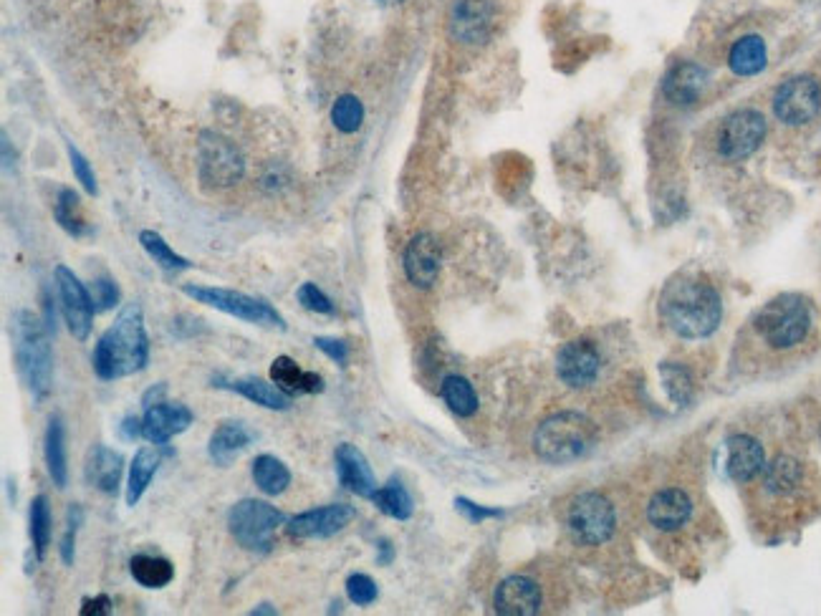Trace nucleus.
<instances>
[{"instance_id": "obj_5", "label": "nucleus", "mask_w": 821, "mask_h": 616, "mask_svg": "<svg viewBox=\"0 0 821 616\" xmlns=\"http://www.w3.org/2000/svg\"><path fill=\"white\" fill-rule=\"evenodd\" d=\"M811 329V308L796 293L768 301L756 316V331L774 349H791L801 344Z\"/></svg>"}, {"instance_id": "obj_13", "label": "nucleus", "mask_w": 821, "mask_h": 616, "mask_svg": "<svg viewBox=\"0 0 821 616\" xmlns=\"http://www.w3.org/2000/svg\"><path fill=\"white\" fill-rule=\"evenodd\" d=\"M357 518V510L347 503L324 505V508L306 510L288 521L286 533L291 538H331L342 533Z\"/></svg>"}, {"instance_id": "obj_36", "label": "nucleus", "mask_w": 821, "mask_h": 616, "mask_svg": "<svg viewBox=\"0 0 821 616\" xmlns=\"http://www.w3.org/2000/svg\"><path fill=\"white\" fill-rule=\"evenodd\" d=\"M54 215H56V220H59L61 228H64L69 235H76V238H81V235L89 233V225H86L84 213H81L79 195H76L74 190H61L59 192V200H56Z\"/></svg>"}, {"instance_id": "obj_30", "label": "nucleus", "mask_w": 821, "mask_h": 616, "mask_svg": "<svg viewBox=\"0 0 821 616\" xmlns=\"http://www.w3.org/2000/svg\"><path fill=\"white\" fill-rule=\"evenodd\" d=\"M129 571H132L134 581L144 589H162L175 579V566L172 561L162 556H152V553H137L129 561Z\"/></svg>"}, {"instance_id": "obj_34", "label": "nucleus", "mask_w": 821, "mask_h": 616, "mask_svg": "<svg viewBox=\"0 0 821 616\" xmlns=\"http://www.w3.org/2000/svg\"><path fill=\"white\" fill-rule=\"evenodd\" d=\"M139 243H142V248L147 250V255H150L152 261L160 268H165V271L175 273L192 268V263L187 261V258H182V255H177L155 230H142V233H139Z\"/></svg>"}, {"instance_id": "obj_17", "label": "nucleus", "mask_w": 821, "mask_h": 616, "mask_svg": "<svg viewBox=\"0 0 821 616\" xmlns=\"http://www.w3.org/2000/svg\"><path fill=\"white\" fill-rule=\"evenodd\" d=\"M142 437L152 445H167L175 435L192 425V412L182 402H160L144 409Z\"/></svg>"}, {"instance_id": "obj_26", "label": "nucleus", "mask_w": 821, "mask_h": 616, "mask_svg": "<svg viewBox=\"0 0 821 616\" xmlns=\"http://www.w3.org/2000/svg\"><path fill=\"white\" fill-rule=\"evenodd\" d=\"M215 387L230 389V392L246 397L248 402H256L266 409H276V412H286V409L291 407V397H288V394L283 392L278 384H268V382H263V379L248 377V379H233V382H223V379H218Z\"/></svg>"}, {"instance_id": "obj_42", "label": "nucleus", "mask_w": 821, "mask_h": 616, "mask_svg": "<svg viewBox=\"0 0 821 616\" xmlns=\"http://www.w3.org/2000/svg\"><path fill=\"white\" fill-rule=\"evenodd\" d=\"M296 298H299L301 306L306 308V311H314V314H334V303L329 301V296H326L321 288H316V283H304V286L296 291Z\"/></svg>"}, {"instance_id": "obj_33", "label": "nucleus", "mask_w": 821, "mask_h": 616, "mask_svg": "<svg viewBox=\"0 0 821 616\" xmlns=\"http://www.w3.org/2000/svg\"><path fill=\"white\" fill-rule=\"evenodd\" d=\"M51 533H54V518H51V505L46 495H38L31 503V541L38 561H43L51 546Z\"/></svg>"}, {"instance_id": "obj_18", "label": "nucleus", "mask_w": 821, "mask_h": 616, "mask_svg": "<svg viewBox=\"0 0 821 616\" xmlns=\"http://www.w3.org/2000/svg\"><path fill=\"white\" fill-rule=\"evenodd\" d=\"M493 606L503 616H534L541 611V589L528 576H508L498 584Z\"/></svg>"}, {"instance_id": "obj_39", "label": "nucleus", "mask_w": 821, "mask_h": 616, "mask_svg": "<svg viewBox=\"0 0 821 616\" xmlns=\"http://www.w3.org/2000/svg\"><path fill=\"white\" fill-rule=\"evenodd\" d=\"M662 379H665V387L670 392V397L678 404H688L690 397H693V382H690V374L685 372L678 364H662Z\"/></svg>"}, {"instance_id": "obj_15", "label": "nucleus", "mask_w": 821, "mask_h": 616, "mask_svg": "<svg viewBox=\"0 0 821 616\" xmlns=\"http://www.w3.org/2000/svg\"><path fill=\"white\" fill-rule=\"evenodd\" d=\"M440 263H443V253H440V243L435 235L420 233L407 243L402 266H405L412 286L430 288L432 283L438 281Z\"/></svg>"}, {"instance_id": "obj_11", "label": "nucleus", "mask_w": 821, "mask_h": 616, "mask_svg": "<svg viewBox=\"0 0 821 616\" xmlns=\"http://www.w3.org/2000/svg\"><path fill=\"white\" fill-rule=\"evenodd\" d=\"M821 112V86L814 76H794L784 81L774 96V114L784 124H806Z\"/></svg>"}, {"instance_id": "obj_7", "label": "nucleus", "mask_w": 821, "mask_h": 616, "mask_svg": "<svg viewBox=\"0 0 821 616\" xmlns=\"http://www.w3.org/2000/svg\"><path fill=\"white\" fill-rule=\"evenodd\" d=\"M182 293L190 296L192 301L205 303V306L215 308V311H223V314L235 316L240 321H248V324L256 326H271V329H286V321L278 314L276 308L271 303L261 301V298H253L248 293L240 291H230V288H213V286H182Z\"/></svg>"}, {"instance_id": "obj_50", "label": "nucleus", "mask_w": 821, "mask_h": 616, "mask_svg": "<svg viewBox=\"0 0 821 616\" xmlns=\"http://www.w3.org/2000/svg\"><path fill=\"white\" fill-rule=\"evenodd\" d=\"M253 616H263V614H276V606H271V604H261V606H256V609L251 611Z\"/></svg>"}, {"instance_id": "obj_1", "label": "nucleus", "mask_w": 821, "mask_h": 616, "mask_svg": "<svg viewBox=\"0 0 821 616\" xmlns=\"http://www.w3.org/2000/svg\"><path fill=\"white\" fill-rule=\"evenodd\" d=\"M91 362H94L96 377L104 379V382L132 377V374L142 372L147 367V362H150V339L144 331L142 308L137 303H129L117 316V321L104 331Z\"/></svg>"}, {"instance_id": "obj_28", "label": "nucleus", "mask_w": 821, "mask_h": 616, "mask_svg": "<svg viewBox=\"0 0 821 616\" xmlns=\"http://www.w3.org/2000/svg\"><path fill=\"white\" fill-rule=\"evenodd\" d=\"M157 468H160V455L155 447H139L134 455L132 465H129V480H127V505H137L142 495L150 488L152 478H155Z\"/></svg>"}, {"instance_id": "obj_24", "label": "nucleus", "mask_w": 821, "mask_h": 616, "mask_svg": "<svg viewBox=\"0 0 821 616\" xmlns=\"http://www.w3.org/2000/svg\"><path fill=\"white\" fill-rule=\"evenodd\" d=\"M251 440L253 432L248 430L243 422H223V425L210 435V460H213L215 465H220V468H230V465L238 460L240 452L251 445Z\"/></svg>"}, {"instance_id": "obj_10", "label": "nucleus", "mask_w": 821, "mask_h": 616, "mask_svg": "<svg viewBox=\"0 0 821 616\" xmlns=\"http://www.w3.org/2000/svg\"><path fill=\"white\" fill-rule=\"evenodd\" d=\"M766 137V119L756 109H738L718 132V149L726 160H746Z\"/></svg>"}, {"instance_id": "obj_37", "label": "nucleus", "mask_w": 821, "mask_h": 616, "mask_svg": "<svg viewBox=\"0 0 821 616\" xmlns=\"http://www.w3.org/2000/svg\"><path fill=\"white\" fill-rule=\"evenodd\" d=\"M801 483V465L791 457H779L766 468V488L771 493H791Z\"/></svg>"}, {"instance_id": "obj_32", "label": "nucleus", "mask_w": 821, "mask_h": 616, "mask_svg": "<svg viewBox=\"0 0 821 616\" xmlns=\"http://www.w3.org/2000/svg\"><path fill=\"white\" fill-rule=\"evenodd\" d=\"M369 500L382 510L384 516L397 518V521H407L412 516V498L400 480H390L387 485L377 488Z\"/></svg>"}, {"instance_id": "obj_46", "label": "nucleus", "mask_w": 821, "mask_h": 616, "mask_svg": "<svg viewBox=\"0 0 821 616\" xmlns=\"http://www.w3.org/2000/svg\"><path fill=\"white\" fill-rule=\"evenodd\" d=\"M455 505H458L460 513H463V516L468 518V521H473V523H480V521H486V518H498V516H501V510L480 508V505L470 503V500H465V498H460Z\"/></svg>"}, {"instance_id": "obj_6", "label": "nucleus", "mask_w": 821, "mask_h": 616, "mask_svg": "<svg viewBox=\"0 0 821 616\" xmlns=\"http://www.w3.org/2000/svg\"><path fill=\"white\" fill-rule=\"evenodd\" d=\"M286 521L276 505L266 500L246 498L238 500L228 510V531L240 546L253 553H268L273 548L276 528Z\"/></svg>"}, {"instance_id": "obj_2", "label": "nucleus", "mask_w": 821, "mask_h": 616, "mask_svg": "<svg viewBox=\"0 0 821 616\" xmlns=\"http://www.w3.org/2000/svg\"><path fill=\"white\" fill-rule=\"evenodd\" d=\"M660 314L667 329L683 339H705L718 329L723 306L710 283L700 278H675L662 291Z\"/></svg>"}, {"instance_id": "obj_40", "label": "nucleus", "mask_w": 821, "mask_h": 616, "mask_svg": "<svg viewBox=\"0 0 821 616\" xmlns=\"http://www.w3.org/2000/svg\"><path fill=\"white\" fill-rule=\"evenodd\" d=\"M81 523H84V510L81 505H69V513H66V531H64V541H61V561L66 566L74 563V548H76V533H79Z\"/></svg>"}, {"instance_id": "obj_31", "label": "nucleus", "mask_w": 821, "mask_h": 616, "mask_svg": "<svg viewBox=\"0 0 821 616\" xmlns=\"http://www.w3.org/2000/svg\"><path fill=\"white\" fill-rule=\"evenodd\" d=\"M253 480L266 495H281L291 485V470L278 457L261 455L253 460Z\"/></svg>"}, {"instance_id": "obj_35", "label": "nucleus", "mask_w": 821, "mask_h": 616, "mask_svg": "<svg viewBox=\"0 0 821 616\" xmlns=\"http://www.w3.org/2000/svg\"><path fill=\"white\" fill-rule=\"evenodd\" d=\"M443 399L458 417H473L478 412V394L463 377H448L443 382Z\"/></svg>"}, {"instance_id": "obj_44", "label": "nucleus", "mask_w": 821, "mask_h": 616, "mask_svg": "<svg viewBox=\"0 0 821 616\" xmlns=\"http://www.w3.org/2000/svg\"><path fill=\"white\" fill-rule=\"evenodd\" d=\"M66 152H69V160H71V170H74L76 180L81 182V187H84L89 195H96V177H94V170H91V165L86 162L84 154L79 152V149L74 147V144H66Z\"/></svg>"}, {"instance_id": "obj_23", "label": "nucleus", "mask_w": 821, "mask_h": 616, "mask_svg": "<svg viewBox=\"0 0 821 616\" xmlns=\"http://www.w3.org/2000/svg\"><path fill=\"white\" fill-rule=\"evenodd\" d=\"M728 475L736 483H751L758 473L766 470V455L761 442L748 435H733L728 440Z\"/></svg>"}, {"instance_id": "obj_49", "label": "nucleus", "mask_w": 821, "mask_h": 616, "mask_svg": "<svg viewBox=\"0 0 821 616\" xmlns=\"http://www.w3.org/2000/svg\"><path fill=\"white\" fill-rule=\"evenodd\" d=\"M165 392H167V384H157V387H150L147 392H144L142 407L150 409V407H155V404H160L162 397H165Z\"/></svg>"}, {"instance_id": "obj_19", "label": "nucleus", "mask_w": 821, "mask_h": 616, "mask_svg": "<svg viewBox=\"0 0 821 616\" xmlns=\"http://www.w3.org/2000/svg\"><path fill=\"white\" fill-rule=\"evenodd\" d=\"M336 475H339V483L349 490V493L359 495V498H372L374 490H377V480H374L372 468H369L367 457L362 455V450L349 442L336 447Z\"/></svg>"}, {"instance_id": "obj_12", "label": "nucleus", "mask_w": 821, "mask_h": 616, "mask_svg": "<svg viewBox=\"0 0 821 616\" xmlns=\"http://www.w3.org/2000/svg\"><path fill=\"white\" fill-rule=\"evenodd\" d=\"M56 286H59L61 314H64L71 336L79 341H86L91 334V324H94L96 314V303L91 298V291H86L84 283L66 266L56 268Z\"/></svg>"}, {"instance_id": "obj_9", "label": "nucleus", "mask_w": 821, "mask_h": 616, "mask_svg": "<svg viewBox=\"0 0 821 616\" xmlns=\"http://www.w3.org/2000/svg\"><path fill=\"white\" fill-rule=\"evenodd\" d=\"M571 536L584 546H602L612 538L617 518L614 508L607 498L599 493H582L579 498L571 500L569 513H566Z\"/></svg>"}, {"instance_id": "obj_29", "label": "nucleus", "mask_w": 821, "mask_h": 616, "mask_svg": "<svg viewBox=\"0 0 821 616\" xmlns=\"http://www.w3.org/2000/svg\"><path fill=\"white\" fill-rule=\"evenodd\" d=\"M766 43L761 36H743L733 43L728 66L738 76H756L766 69Z\"/></svg>"}, {"instance_id": "obj_21", "label": "nucleus", "mask_w": 821, "mask_h": 616, "mask_svg": "<svg viewBox=\"0 0 821 616\" xmlns=\"http://www.w3.org/2000/svg\"><path fill=\"white\" fill-rule=\"evenodd\" d=\"M705 86H708V71L698 64H690V61L672 66V69L667 71L665 81H662L665 96L672 104H678V107H690V104H695V101L703 96Z\"/></svg>"}, {"instance_id": "obj_4", "label": "nucleus", "mask_w": 821, "mask_h": 616, "mask_svg": "<svg viewBox=\"0 0 821 616\" xmlns=\"http://www.w3.org/2000/svg\"><path fill=\"white\" fill-rule=\"evenodd\" d=\"M597 440L592 422L579 412H559L539 425L534 432V450L551 465H566L587 455Z\"/></svg>"}, {"instance_id": "obj_48", "label": "nucleus", "mask_w": 821, "mask_h": 616, "mask_svg": "<svg viewBox=\"0 0 821 616\" xmlns=\"http://www.w3.org/2000/svg\"><path fill=\"white\" fill-rule=\"evenodd\" d=\"M142 430H144L142 420H137V417H132V415L124 417L122 425H119V435H122L124 440H134V437L142 435Z\"/></svg>"}, {"instance_id": "obj_25", "label": "nucleus", "mask_w": 821, "mask_h": 616, "mask_svg": "<svg viewBox=\"0 0 821 616\" xmlns=\"http://www.w3.org/2000/svg\"><path fill=\"white\" fill-rule=\"evenodd\" d=\"M271 382L278 384L288 397L294 394H319L324 392V379L316 372H306L291 356H276L271 364Z\"/></svg>"}, {"instance_id": "obj_38", "label": "nucleus", "mask_w": 821, "mask_h": 616, "mask_svg": "<svg viewBox=\"0 0 821 616\" xmlns=\"http://www.w3.org/2000/svg\"><path fill=\"white\" fill-rule=\"evenodd\" d=\"M331 122L339 132L344 134H354L364 122V107L362 101L354 94H344L334 101L331 107Z\"/></svg>"}, {"instance_id": "obj_14", "label": "nucleus", "mask_w": 821, "mask_h": 616, "mask_svg": "<svg viewBox=\"0 0 821 616\" xmlns=\"http://www.w3.org/2000/svg\"><path fill=\"white\" fill-rule=\"evenodd\" d=\"M599 351L592 341L576 339L561 346L559 356H556V374L561 382L571 389H584L594 384L599 377Z\"/></svg>"}, {"instance_id": "obj_22", "label": "nucleus", "mask_w": 821, "mask_h": 616, "mask_svg": "<svg viewBox=\"0 0 821 616\" xmlns=\"http://www.w3.org/2000/svg\"><path fill=\"white\" fill-rule=\"evenodd\" d=\"M690 513H693V503L678 488L660 490L647 505V518L660 531H678L690 521Z\"/></svg>"}, {"instance_id": "obj_45", "label": "nucleus", "mask_w": 821, "mask_h": 616, "mask_svg": "<svg viewBox=\"0 0 821 616\" xmlns=\"http://www.w3.org/2000/svg\"><path fill=\"white\" fill-rule=\"evenodd\" d=\"M316 349L324 351L329 356L331 362H336L339 367H347L349 364V344L344 339H331V336H316L314 339Z\"/></svg>"}, {"instance_id": "obj_8", "label": "nucleus", "mask_w": 821, "mask_h": 616, "mask_svg": "<svg viewBox=\"0 0 821 616\" xmlns=\"http://www.w3.org/2000/svg\"><path fill=\"white\" fill-rule=\"evenodd\" d=\"M198 172L208 187H230L246 175V160L228 137L203 132L198 142Z\"/></svg>"}, {"instance_id": "obj_41", "label": "nucleus", "mask_w": 821, "mask_h": 616, "mask_svg": "<svg viewBox=\"0 0 821 616\" xmlns=\"http://www.w3.org/2000/svg\"><path fill=\"white\" fill-rule=\"evenodd\" d=\"M377 594V584H374L367 574H352L347 579V596L352 604L369 606L377 601Z\"/></svg>"}, {"instance_id": "obj_27", "label": "nucleus", "mask_w": 821, "mask_h": 616, "mask_svg": "<svg viewBox=\"0 0 821 616\" xmlns=\"http://www.w3.org/2000/svg\"><path fill=\"white\" fill-rule=\"evenodd\" d=\"M43 457H46V468L54 485L64 490L69 483V465H66V427L59 415L48 420L46 437H43Z\"/></svg>"}, {"instance_id": "obj_43", "label": "nucleus", "mask_w": 821, "mask_h": 616, "mask_svg": "<svg viewBox=\"0 0 821 616\" xmlns=\"http://www.w3.org/2000/svg\"><path fill=\"white\" fill-rule=\"evenodd\" d=\"M89 291L96 303V311H109V308H114L119 303V288L112 278H107V276L96 278V281L91 283Z\"/></svg>"}, {"instance_id": "obj_3", "label": "nucleus", "mask_w": 821, "mask_h": 616, "mask_svg": "<svg viewBox=\"0 0 821 616\" xmlns=\"http://www.w3.org/2000/svg\"><path fill=\"white\" fill-rule=\"evenodd\" d=\"M48 334L51 331L31 311L13 314V349H16L18 372L36 402H41L51 389L54 354H51V336Z\"/></svg>"}, {"instance_id": "obj_16", "label": "nucleus", "mask_w": 821, "mask_h": 616, "mask_svg": "<svg viewBox=\"0 0 821 616\" xmlns=\"http://www.w3.org/2000/svg\"><path fill=\"white\" fill-rule=\"evenodd\" d=\"M493 11L488 0H458L450 13V36L465 46L483 43L491 36Z\"/></svg>"}, {"instance_id": "obj_20", "label": "nucleus", "mask_w": 821, "mask_h": 616, "mask_svg": "<svg viewBox=\"0 0 821 616\" xmlns=\"http://www.w3.org/2000/svg\"><path fill=\"white\" fill-rule=\"evenodd\" d=\"M124 473V457L122 452L112 450L107 445H94L89 450L84 465V478L91 488L102 490V493L114 495L119 490Z\"/></svg>"}, {"instance_id": "obj_47", "label": "nucleus", "mask_w": 821, "mask_h": 616, "mask_svg": "<svg viewBox=\"0 0 821 616\" xmlns=\"http://www.w3.org/2000/svg\"><path fill=\"white\" fill-rule=\"evenodd\" d=\"M112 614V599L99 594L96 599H84L81 604V616H107Z\"/></svg>"}]
</instances>
